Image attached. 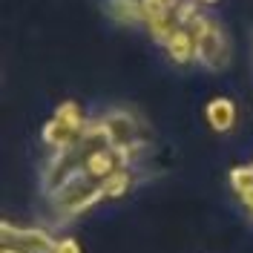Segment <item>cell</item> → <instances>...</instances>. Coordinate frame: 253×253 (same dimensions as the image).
Listing matches in <instances>:
<instances>
[{"mask_svg":"<svg viewBox=\"0 0 253 253\" xmlns=\"http://www.w3.org/2000/svg\"><path fill=\"white\" fill-rule=\"evenodd\" d=\"M190 29L196 35V61L210 72H224L233 61V49H230V38L221 29V23L207 15H199Z\"/></svg>","mask_w":253,"mask_h":253,"instance_id":"cell-1","label":"cell"},{"mask_svg":"<svg viewBox=\"0 0 253 253\" xmlns=\"http://www.w3.org/2000/svg\"><path fill=\"white\" fill-rule=\"evenodd\" d=\"M129 184H132V173H129V167L115 170L112 175H107V178L101 181L104 199H118V196H124L126 190H129Z\"/></svg>","mask_w":253,"mask_h":253,"instance_id":"cell-8","label":"cell"},{"mask_svg":"<svg viewBox=\"0 0 253 253\" xmlns=\"http://www.w3.org/2000/svg\"><path fill=\"white\" fill-rule=\"evenodd\" d=\"M193 3H196V6H213L216 0H193Z\"/></svg>","mask_w":253,"mask_h":253,"instance_id":"cell-10","label":"cell"},{"mask_svg":"<svg viewBox=\"0 0 253 253\" xmlns=\"http://www.w3.org/2000/svg\"><path fill=\"white\" fill-rule=\"evenodd\" d=\"M3 253H20V251H15V248H3Z\"/></svg>","mask_w":253,"mask_h":253,"instance_id":"cell-11","label":"cell"},{"mask_svg":"<svg viewBox=\"0 0 253 253\" xmlns=\"http://www.w3.org/2000/svg\"><path fill=\"white\" fill-rule=\"evenodd\" d=\"M0 236H3V248H15L20 253H55L52 236L41 227H12L9 221H3Z\"/></svg>","mask_w":253,"mask_h":253,"instance_id":"cell-4","label":"cell"},{"mask_svg":"<svg viewBox=\"0 0 253 253\" xmlns=\"http://www.w3.org/2000/svg\"><path fill=\"white\" fill-rule=\"evenodd\" d=\"M55 253H81V248L75 239H61V242H55Z\"/></svg>","mask_w":253,"mask_h":253,"instance_id":"cell-9","label":"cell"},{"mask_svg":"<svg viewBox=\"0 0 253 253\" xmlns=\"http://www.w3.org/2000/svg\"><path fill=\"white\" fill-rule=\"evenodd\" d=\"M164 52H167L175 63L196 61V35H193V29H190V26H178V29L167 38Z\"/></svg>","mask_w":253,"mask_h":253,"instance_id":"cell-5","label":"cell"},{"mask_svg":"<svg viewBox=\"0 0 253 253\" xmlns=\"http://www.w3.org/2000/svg\"><path fill=\"white\" fill-rule=\"evenodd\" d=\"M84 126H86V118H84L81 107L75 101H63L55 110V115L46 121V126H43V144L52 147L55 153L69 150V147H75L81 141Z\"/></svg>","mask_w":253,"mask_h":253,"instance_id":"cell-3","label":"cell"},{"mask_svg":"<svg viewBox=\"0 0 253 253\" xmlns=\"http://www.w3.org/2000/svg\"><path fill=\"white\" fill-rule=\"evenodd\" d=\"M49 196H52V205H55L52 210L61 219H72V216L98 205L104 199V190H101V181H95L92 175H86L81 170L72 178H66L58 190H52Z\"/></svg>","mask_w":253,"mask_h":253,"instance_id":"cell-2","label":"cell"},{"mask_svg":"<svg viewBox=\"0 0 253 253\" xmlns=\"http://www.w3.org/2000/svg\"><path fill=\"white\" fill-rule=\"evenodd\" d=\"M104 12L121 23V26H144V12H141V0H104Z\"/></svg>","mask_w":253,"mask_h":253,"instance_id":"cell-7","label":"cell"},{"mask_svg":"<svg viewBox=\"0 0 253 253\" xmlns=\"http://www.w3.org/2000/svg\"><path fill=\"white\" fill-rule=\"evenodd\" d=\"M205 115H207V124L216 132H227L236 124V104L230 98H213V101H207Z\"/></svg>","mask_w":253,"mask_h":253,"instance_id":"cell-6","label":"cell"}]
</instances>
